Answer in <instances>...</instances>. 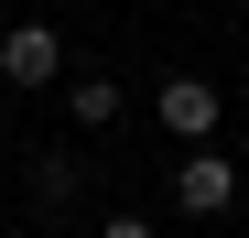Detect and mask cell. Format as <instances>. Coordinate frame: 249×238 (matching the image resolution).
I'll return each mask as SVG.
<instances>
[{
    "instance_id": "6da1fadb",
    "label": "cell",
    "mask_w": 249,
    "mask_h": 238,
    "mask_svg": "<svg viewBox=\"0 0 249 238\" xmlns=\"http://www.w3.org/2000/svg\"><path fill=\"white\" fill-rule=\"evenodd\" d=\"M0 76H11L22 98H44L54 76H65V33L54 22H11V33H0Z\"/></svg>"
},
{
    "instance_id": "7a4b0ae2",
    "label": "cell",
    "mask_w": 249,
    "mask_h": 238,
    "mask_svg": "<svg viewBox=\"0 0 249 238\" xmlns=\"http://www.w3.org/2000/svg\"><path fill=\"white\" fill-rule=\"evenodd\" d=\"M174 206H184V217H228V206H238V163H228L217 141L174 163Z\"/></svg>"
},
{
    "instance_id": "3957f363",
    "label": "cell",
    "mask_w": 249,
    "mask_h": 238,
    "mask_svg": "<svg viewBox=\"0 0 249 238\" xmlns=\"http://www.w3.org/2000/svg\"><path fill=\"white\" fill-rule=\"evenodd\" d=\"M152 119H162V130H174L184 152H206V141H217V87H206V76H162Z\"/></svg>"
},
{
    "instance_id": "277c9868",
    "label": "cell",
    "mask_w": 249,
    "mask_h": 238,
    "mask_svg": "<svg viewBox=\"0 0 249 238\" xmlns=\"http://www.w3.org/2000/svg\"><path fill=\"white\" fill-rule=\"evenodd\" d=\"M65 119H76V130H108V119H119V76H76V87H65Z\"/></svg>"
},
{
    "instance_id": "5b68a950",
    "label": "cell",
    "mask_w": 249,
    "mask_h": 238,
    "mask_svg": "<svg viewBox=\"0 0 249 238\" xmlns=\"http://www.w3.org/2000/svg\"><path fill=\"white\" fill-rule=\"evenodd\" d=\"M33 195H44V206H65V195H76V163H65V152H44V163H33Z\"/></svg>"
},
{
    "instance_id": "8992f818",
    "label": "cell",
    "mask_w": 249,
    "mask_h": 238,
    "mask_svg": "<svg viewBox=\"0 0 249 238\" xmlns=\"http://www.w3.org/2000/svg\"><path fill=\"white\" fill-rule=\"evenodd\" d=\"M98 238H162V227H141V217H108V227H98Z\"/></svg>"
}]
</instances>
